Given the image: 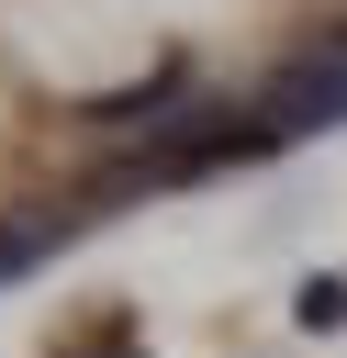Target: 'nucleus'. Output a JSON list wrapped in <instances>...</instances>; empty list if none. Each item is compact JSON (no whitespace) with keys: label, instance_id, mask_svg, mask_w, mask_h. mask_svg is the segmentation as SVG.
<instances>
[{"label":"nucleus","instance_id":"nucleus-2","mask_svg":"<svg viewBox=\"0 0 347 358\" xmlns=\"http://www.w3.org/2000/svg\"><path fill=\"white\" fill-rule=\"evenodd\" d=\"M291 313H302L313 336H336V324H347V280H302V291H291Z\"/></svg>","mask_w":347,"mask_h":358},{"label":"nucleus","instance_id":"nucleus-3","mask_svg":"<svg viewBox=\"0 0 347 358\" xmlns=\"http://www.w3.org/2000/svg\"><path fill=\"white\" fill-rule=\"evenodd\" d=\"M45 246H56V224H0V280H22Z\"/></svg>","mask_w":347,"mask_h":358},{"label":"nucleus","instance_id":"nucleus-1","mask_svg":"<svg viewBox=\"0 0 347 358\" xmlns=\"http://www.w3.org/2000/svg\"><path fill=\"white\" fill-rule=\"evenodd\" d=\"M257 112L280 123V134H325V123H347V34H325V45H302L269 90H257Z\"/></svg>","mask_w":347,"mask_h":358},{"label":"nucleus","instance_id":"nucleus-4","mask_svg":"<svg viewBox=\"0 0 347 358\" xmlns=\"http://www.w3.org/2000/svg\"><path fill=\"white\" fill-rule=\"evenodd\" d=\"M336 34H347V22H336Z\"/></svg>","mask_w":347,"mask_h":358}]
</instances>
